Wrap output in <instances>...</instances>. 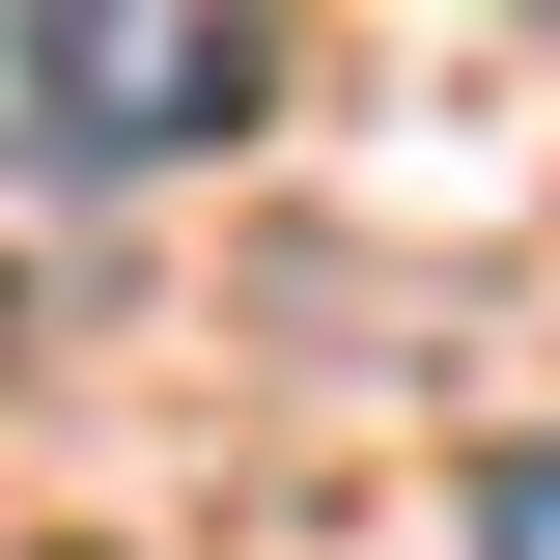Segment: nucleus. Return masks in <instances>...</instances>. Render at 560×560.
Returning a JSON list of instances; mask_svg holds the SVG:
<instances>
[{"label":"nucleus","instance_id":"obj_1","mask_svg":"<svg viewBox=\"0 0 560 560\" xmlns=\"http://www.w3.org/2000/svg\"><path fill=\"white\" fill-rule=\"evenodd\" d=\"M253 84L280 57L224 0H28V28H0V140H28V168H168V140H224Z\"/></svg>","mask_w":560,"mask_h":560},{"label":"nucleus","instance_id":"obj_2","mask_svg":"<svg viewBox=\"0 0 560 560\" xmlns=\"http://www.w3.org/2000/svg\"><path fill=\"white\" fill-rule=\"evenodd\" d=\"M477 560H560V448H504V477H477Z\"/></svg>","mask_w":560,"mask_h":560}]
</instances>
